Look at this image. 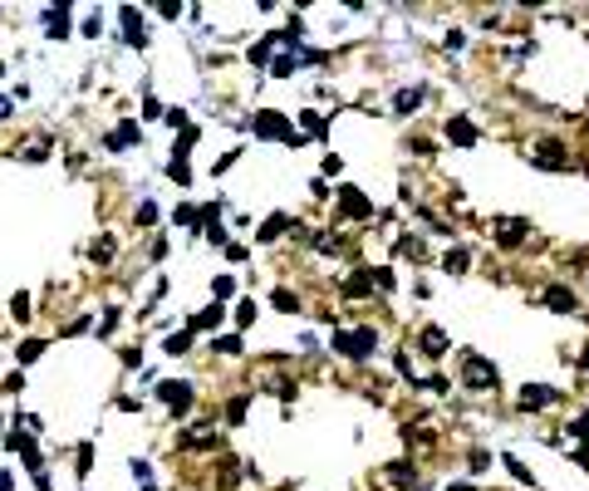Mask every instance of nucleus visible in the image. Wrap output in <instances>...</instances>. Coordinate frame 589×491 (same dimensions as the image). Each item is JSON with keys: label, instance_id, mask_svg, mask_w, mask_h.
Masks as SVG:
<instances>
[{"label": "nucleus", "instance_id": "nucleus-1", "mask_svg": "<svg viewBox=\"0 0 589 491\" xmlns=\"http://www.w3.org/2000/svg\"><path fill=\"white\" fill-rule=\"evenodd\" d=\"M334 354H344V359H374V349H379V334L374 329H334Z\"/></svg>", "mask_w": 589, "mask_h": 491}, {"label": "nucleus", "instance_id": "nucleus-2", "mask_svg": "<svg viewBox=\"0 0 589 491\" xmlns=\"http://www.w3.org/2000/svg\"><path fill=\"white\" fill-rule=\"evenodd\" d=\"M251 128H256V138H275V143H299L294 123L285 118V113H275V108H261V113L251 118Z\"/></svg>", "mask_w": 589, "mask_h": 491}, {"label": "nucleus", "instance_id": "nucleus-3", "mask_svg": "<svg viewBox=\"0 0 589 491\" xmlns=\"http://www.w3.org/2000/svg\"><path fill=\"white\" fill-rule=\"evenodd\" d=\"M491 236H496L501 251H516V246L530 236V221H525V216H496V221H491Z\"/></svg>", "mask_w": 589, "mask_h": 491}, {"label": "nucleus", "instance_id": "nucleus-4", "mask_svg": "<svg viewBox=\"0 0 589 491\" xmlns=\"http://www.w3.org/2000/svg\"><path fill=\"white\" fill-rule=\"evenodd\" d=\"M462 384H467V389H491V384H496V364L482 359V354H467V359H462Z\"/></svg>", "mask_w": 589, "mask_h": 491}, {"label": "nucleus", "instance_id": "nucleus-5", "mask_svg": "<svg viewBox=\"0 0 589 491\" xmlns=\"http://www.w3.org/2000/svg\"><path fill=\"white\" fill-rule=\"evenodd\" d=\"M118 20H123V45H133V49H148V20H143L133 5H123V10H118Z\"/></svg>", "mask_w": 589, "mask_h": 491}, {"label": "nucleus", "instance_id": "nucleus-6", "mask_svg": "<svg viewBox=\"0 0 589 491\" xmlns=\"http://www.w3.org/2000/svg\"><path fill=\"white\" fill-rule=\"evenodd\" d=\"M157 398L182 418V413H192V384H182V379H167V384H157Z\"/></svg>", "mask_w": 589, "mask_h": 491}, {"label": "nucleus", "instance_id": "nucleus-7", "mask_svg": "<svg viewBox=\"0 0 589 491\" xmlns=\"http://www.w3.org/2000/svg\"><path fill=\"white\" fill-rule=\"evenodd\" d=\"M177 447H182V452H211V447H221V432H211V427H187V432H177Z\"/></svg>", "mask_w": 589, "mask_h": 491}, {"label": "nucleus", "instance_id": "nucleus-8", "mask_svg": "<svg viewBox=\"0 0 589 491\" xmlns=\"http://www.w3.org/2000/svg\"><path fill=\"white\" fill-rule=\"evenodd\" d=\"M339 211L354 216V221H364V216H374V201L359 192V187H339Z\"/></svg>", "mask_w": 589, "mask_h": 491}, {"label": "nucleus", "instance_id": "nucleus-9", "mask_svg": "<svg viewBox=\"0 0 589 491\" xmlns=\"http://www.w3.org/2000/svg\"><path fill=\"white\" fill-rule=\"evenodd\" d=\"M221 319H226V304H206V309H196L192 324H187V334H211V329H221Z\"/></svg>", "mask_w": 589, "mask_h": 491}, {"label": "nucleus", "instance_id": "nucleus-10", "mask_svg": "<svg viewBox=\"0 0 589 491\" xmlns=\"http://www.w3.org/2000/svg\"><path fill=\"white\" fill-rule=\"evenodd\" d=\"M535 167H545V172H560L565 167V143H555V138H545L540 148H535V158H530Z\"/></svg>", "mask_w": 589, "mask_h": 491}, {"label": "nucleus", "instance_id": "nucleus-11", "mask_svg": "<svg viewBox=\"0 0 589 491\" xmlns=\"http://www.w3.org/2000/svg\"><path fill=\"white\" fill-rule=\"evenodd\" d=\"M417 349H422L427 359H442V354L452 349V339H447V329H437V324H427V329L417 334Z\"/></svg>", "mask_w": 589, "mask_h": 491}, {"label": "nucleus", "instance_id": "nucleus-12", "mask_svg": "<svg viewBox=\"0 0 589 491\" xmlns=\"http://www.w3.org/2000/svg\"><path fill=\"white\" fill-rule=\"evenodd\" d=\"M447 143L472 148V143H477V123H472V118H462V113H452V118H447Z\"/></svg>", "mask_w": 589, "mask_h": 491}, {"label": "nucleus", "instance_id": "nucleus-13", "mask_svg": "<svg viewBox=\"0 0 589 491\" xmlns=\"http://www.w3.org/2000/svg\"><path fill=\"white\" fill-rule=\"evenodd\" d=\"M555 398H560V393L550 389V384H525V389H520V408H530V413H540V408H550Z\"/></svg>", "mask_w": 589, "mask_h": 491}, {"label": "nucleus", "instance_id": "nucleus-14", "mask_svg": "<svg viewBox=\"0 0 589 491\" xmlns=\"http://www.w3.org/2000/svg\"><path fill=\"white\" fill-rule=\"evenodd\" d=\"M128 143H143V128H138V118H123V123H118V133L108 138V148H113V153H123Z\"/></svg>", "mask_w": 589, "mask_h": 491}, {"label": "nucleus", "instance_id": "nucleus-15", "mask_svg": "<svg viewBox=\"0 0 589 491\" xmlns=\"http://www.w3.org/2000/svg\"><path fill=\"white\" fill-rule=\"evenodd\" d=\"M44 30H49V40H69V5L44 10Z\"/></svg>", "mask_w": 589, "mask_h": 491}, {"label": "nucleus", "instance_id": "nucleus-16", "mask_svg": "<svg viewBox=\"0 0 589 491\" xmlns=\"http://www.w3.org/2000/svg\"><path fill=\"white\" fill-rule=\"evenodd\" d=\"M344 295H349V300H364V295H374V271H354V276L344 280Z\"/></svg>", "mask_w": 589, "mask_h": 491}, {"label": "nucleus", "instance_id": "nucleus-17", "mask_svg": "<svg viewBox=\"0 0 589 491\" xmlns=\"http://www.w3.org/2000/svg\"><path fill=\"white\" fill-rule=\"evenodd\" d=\"M545 304H550L555 314H575V290H565V285H550V290H545Z\"/></svg>", "mask_w": 589, "mask_h": 491}, {"label": "nucleus", "instance_id": "nucleus-18", "mask_svg": "<svg viewBox=\"0 0 589 491\" xmlns=\"http://www.w3.org/2000/svg\"><path fill=\"white\" fill-rule=\"evenodd\" d=\"M280 231H290V216H285V211L266 216V221H261V231H256V241H280Z\"/></svg>", "mask_w": 589, "mask_h": 491}, {"label": "nucleus", "instance_id": "nucleus-19", "mask_svg": "<svg viewBox=\"0 0 589 491\" xmlns=\"http://www.w3.org/2000/svg\"><path fill=\"white\" fill-rule=\"evenodd\" d=\"M422 108V89H398V98H393V113L398 118H407V113H417Z\"/></svg>", "mask_w": 589, "mask_h": 491}, {"label": "nucleus", "instance_id": "nucleus-20", "mask_svg": "<svg viewBox=\"0 0 589 491\" xmlns=\"http://www.w3.org/2000/svg\"><path fill=\"white\" fill-rule=\"evenodd\" d=\"M467 266H472V251H462V246H457V251H447V256H442V271H447V276H462V271H467Z\"/></svg>", "mask_w": 589, "mask_h": 491}, {"label": "nucleus", "instance_id": "nucleus-21", "mask_svg": "<svg viewBox=\"0 0 589 491\" xmlns=\"http://www.w3.org/2000/svg\"><path fill=\"white\" fill-rule=\"evenodd\" d=\"M246 408H251V393H236V398L226 403V422L241 427V422H246Z\"/></svg>", "mask_w": 589, "mask_h": 491}, {"label": "nucleus", "instance_id": "nucleus-22", "mask_svg": "<svg viewBox=\"0 0 589 491\" xmlns=\"http://www.w3.org/2000/svg\"><path fill=\"white\" fill-rule=\"evenodd\" d=\"M388 482H393V487H417V472H412V462H393V467H388Z\"/></svg>", "mask_w": 589, "mask_h": 491}, {"label": "nucleus", "instance_id": "nucleus-23", "mask_svg": "<svg viewBox=\"0 0 589 491\" xmlns=\"http://www.w3.org/2000/svg\"><path fill=\"white\" fill-rule=\"evenodd\" d=\"M231 295H236V276H211V300L216 304H226Z\"/></svg>", "mask_w": 589, "mask_h": 491}, {"label": "nucleus", "instance_id": "nucleus-24", "mask_svg": "<svg viewBox=\"0 0 589 491\" xmlns=\"http://www.w3.org/2000/svg\"><path fill=\"white\" fill-rule=\"evenodd\" d=\"M275 45H280V35H266L261 45H251V54H246V59H251V64H270V49H275Z\"/></svg>", "mask_w": 589, "mask_h": 491}, {"label": "nucleus", "instance_id": "nucleus-25", "mask_svg": "<svg viewBox=\"0 0 589 491\" xmlns=\"http://www.w3.org/2000/svg\"><path fill=\"white\" fill-rule=\"evenodd\" d=\"M256 314H261V309H256V300H236V309H231V319H236L241 329H251V324H256Z\"/></svg>", "mask_w": 589, "mask_h": 491}, {"label": "nucleus", "instance_id": "nucleus-26", "mask_svg": "<svg viewBox=\"0 0 589 491\" xmlns=\"http://www.w3.org/2000/svg\"><path fill=\"white\" fill-rule=\"evenodd\" d=\"M40 354H44V339H25V344H20V349H15V364H20V369H25V364H35V359H40Z\"/></svg>", "mask_w": 589, "mask_h": 491}, {"label": "nucleus", "instance_id": "nucleus-27", "mask_svg": "<svg viewBox=\"0 0 589 491\" xmlns=\"http://www.w3.org/2000/svg\"><path fill=\"white\" fill-rule=\"evenodd\" d=\"M270 304H275L280 314H299V295H294V290H285V285H280V290L270 295Z\"/></svg>", "mask_w": 589, "mask_h": 491}, {"label": "nucleus", "instance_id": "nucleus-28", "mask_svg": "<svg viewBox=\"0 0 589 491\" xmlns=\"http://www.w3.org/2000/svg\"><path fill=\"white\" fill-rule=\"evenodd\" d=\"M89 256H94L98 266H108V261H113V256H118V246H113V236H98L94 246H89Z\"/></svg>", "mask_w": 589, "mask_h": 491}, {"label": "nucleus", "instance_id": "nucleus-29", "mask_svg": "<svg viewBox=\"0 0 589 491\" xmlns=\"http://www.w3.org/2000/svg\"><path fill=\"white\" fill-rule=\"evenodd\" d=\"M299 128H304L309 138H324V128H329V123H324V118H319L314 108H304V113H299Z\"/></svg>", "mask_w": 589, "mask_h": 491}, {"label": "nucleus", "instance_id": "nucleus-30", "mask_svg": "<svg viewBox=\"0 0 589 491\" xmlns=\"http://www.w3.org/2000/svg\"><path fill=\"white\" fill-rule=\"evenodd\" d=\"M167 177L187 187V182H192V167H187V158H172V162H167Z\"/></svg>", "mask_w": 589, "mask_h": 491}, {"label": "nucleus", "instance_id": "nucleus-31", "mask_svg": "<svg viewBox=\"0 0 589 491\" xmlns=\"http://www.w3.org/2000/svg\"><path fill=\"white\" fill-rule=\"evenodd\" d=\"M162 349L177 359V354H187V349H192V334H187V329H182V334H167V344H162Z\"/></svg>", "mask_w": 589, "mask_h": 491}, {"label": "nucleus", "instance_id": "nucleus-32", "mask_svg": "<svg viewBox=\"0 0 589 491\" xmlns=\"http://www.w3.org/2000/svg\"><path fill=\"white\" fill-rule=\"evenodd\" d=\"M211 344H216V354H226V359L241 354V334H221V339H211Z\"/></svg>", "mask_w": 589, "mask_h": 491}, {"label": "nucleus", "instance_id": "nucleus-33", "mask_svg": "<svg viewBox=\"0 0 589 491\" xmlns=\"http://www.w3.org/2000/svg\"><path fill=\"white\" fill-rule=\"evenodd\" d=\"M294 64H299V54H280V59L270 64V74H275V79H290V74H294Z\"/></svg>", "mask_w": 589, "mask_h": 491}, {"label": "nucleus", "instance_id": "nucleus-34", "mask_svg": "<svg viewBox=\"0 0 589 491\" xmlns=\"http://www.w3.org/2000/svg\"><path fill=\"white\" fill-rule=\"evenodd\" d=\"M565 432H570L575 442H589V408L580 413V418H575V422H570V427H565Z\"/></svg>", "mask_w": 589, "mask_h": 491}, {"label": "nucleus", "instance_id": "nucleus-35", "mask_svg": "<svg viewBox=\"0 0 589 491\" xmlns=\"http://www.w3.org/2000/svg\"><path fill=\"white\" fill-rule=\"evenodd\" d=\"M74 467H79V477H89V472H94V442H84V447H79V462H74Z\"/></svg>", "mask_w": 589, "mask_h": 491}, {"label": "nucleus", "instance_id": "nucleus-36", "mask_svg": "<svg viewBox=\"0 0 589 491\" xmlns=\"http://www.w3.org/2000/svg\"><path fill=\"white\" fill-rule=\"evenodd\" d=\"M30 304H35V300H30V295L20 290L15 300H10V314H15V319H30Z\"/></svg>", "mask_w": 589, "mask_h": 491}, {"label": "nucleus", "instance_id": "nucleus-37", "mask_svg": "<svg viewBox=\"0 0 589 491\" xmlns=\"http://www.w3.org/2000/svg\"><path fill=\"white\" fill-rule=\"evenodd\" d=\"M89 324H94V319H89V314H74V319H69V324H64V329H59V334H69V339H74V334H84V329H89Z\"/></svg>", "mask_w": 589, "mask_h": 491}, {"label": "nucleus", "instance_id": "nucleus-38", "mask_svg": "<svg viewBox=\"0 0 589 491\" xmlns=\"http://www.w3.org/2000/svg\"><path fill=\"white\" fill-rule=\"evenodd\" d=\"M393 285H398L393 271H388V266H379V271H374V290H393Z\"/></svg>", "mask_w": 589, "mask_h": 491}, {"label": "nucleus", "instance_id": "nucleus-39", "mask_svg": "<svg viewBox=\"0 0 589 491\" xmlns=\"http://www.w3.org/2000/svg\"><path fill=\"white\" fill-rule=\"evenodd\" d=\"M138 221L153 226V221H157V201H138Z\"/></svg>", "mask_w": 589, "mask_h": 491}, {"label": "nucleus", "instance_id": "nucleus-40", "mask_svg": "<svg viewBox=\"0 0 589 491\" xmlns=\"http://www.w3.org/2000/svg\"><path fill=\"white\" fill-rule=\"evenodd\" d=\"M20 158H25V162H44V158H49V153H44V143H30V148H25V153H20Z\"/></svg>", "mask_w": 589, "mask_h": 491}, {"label": "nucleus", "instance_id": "nucleus-41", "mask_svg": "<svg viewBox=\"0 0 589 491\" xmlns=\"http://www.w3.org/2000/svg\"><path fill=\"white\" fill-rule=\"evenodd\" d=\"M118 329V309H103V319H98V334H113Z\"/></svg>", "mask_w": 589, "mask_h": 491}, {"label": "nucleus", "instance_id": "nucleus-42", "mask_svg": "<svg viewBox=\"0 0 589 491\" xmlns=\"http://www.w3.org/2000/svg\"><path fill=\"white\" fill-rule=\"evenodd\" d=\"M84 35H89V40L103 35V15H89V20H84Z\"/></svg>", "mask_w": 589, "mask_h": 491}, {"label": "nucleus", "instance_id": "nucleus-43", "mask_svg": "<svg viewBox=\"0 0 589 491\" xmlns=\"http://www.w3.org/2000/svg\"><path fill=\"white\" fill-rule=\"evenodd\" d=\"M324 172H329V177H339V172H344V158H334V153H329V158H324Z\"/></svg>", "mask_w": 589, "mask_h": 491}, {"label": "nucleus", "instance_id": "nucleus-44", "mask_svg": "<svg viewBox=\"0 0 589 491\" xmlns=\"http://www.w3.org/2000/svg\"><path fill=\"white\" fill-rule=\"evenodd\" d=\"M417 251H422V246H417L412 236H403V241H398V256H417Z\"/></svg>", "mask_w": 589, "mask_h": 491}, {"label": "nucleus", "instance_id": "nucleus-45", "mask_svg": "<svg viewBox=\"0 0 589 491\" xmlns=\"http://www.w3.org/2000/svg\"><path fill=\"white\" fill-rule=\"evenodd\" d=\"M506 467H511V472H516V482H530V472H525V467H520V462H516V457H506ZM530 487H535V482H530Z\"/></svg>", "mask_w": 589, "mask_h": 491}, {"label": "nucleus", "instance_id": "nucleus-46", "mask_svg": "<svg viewBox=\"0 0 589 491\" xmlns=\"http://www.w3.org/2000/svg\"><path fill=\"white\" fill-rule=\"evenodd\" d=\"M15 487V477H10V467H0V491H10Z\"/></svg>", "mask_w": 589, "mask_h": 491}, {"label": "nucleus", "instance_id": "nucleus-47", "mask_svg": "<svg viewBox=\"0 0 589 491\" xmlns=\"http://www.w3.org/2000/svg\"><path fill=\"white\" fill-rule=\"evenodd\" d=\"M575 457H580V467L589 472V442H580V452H575Z\"/></svg>", "mask_w": 589, "mask_h": 491}, {"label": "nucleus", "instance_id": "nucleus-48", "mask_svg": "<svg viewBox=\"0 0 589 491\" xmlns=\"http://www.w3.org/2000/svg\"><path fill=\"white\" fill-rule=\"evenodd\" d=\"M447 491H477L472 482H447Z\"/></svg>", "mask_w": 589, "mask_h": 491}, {"label": "nucleus", "instance_id": "nucleus-49", "mask_svg": "<svg viewBox=\"0 0 589 491\" xmlns=\"http://www.w3.org/2000/svg\"><path fill=\"white\" fill-rule=\"evenodd\" d=\"M585 369H589V354H585Z\"/></svg>", "mask_w": 589, "mask_h": 491}, {"label": "nucleus", "instance_id": "nucleus-50", "mask_svg": "<svg viewBox=\"0 0 589 491\" xmlns=\"http://www.w3.org/2000/svg\"><path fill=\"white\" fill-rule=\"evenodd\" d=\"M0 69H5V64H0Z\"/></svg>", "mask_w": 589, "mask_h": 491}]
</instances>
